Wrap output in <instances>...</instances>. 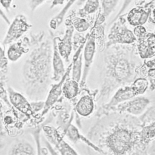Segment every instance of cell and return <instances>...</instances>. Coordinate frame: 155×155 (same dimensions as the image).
Wrapping results in <instances>:
<instances>
[{
	"label": "cell",
	"instance_id": "obj_6",
	"mask_svg": "<svg viewBox=\"0 0 155 155\" xmlns=\"http://www.w3.org/2000/svg\"><path fill=\"white\" fill-rule=\"evenodd\" d=\"M71 67V64L70 65L67 70L65 71L64 76L61 78L58 83L51 85L49 91L48 92L46 99L44 101V108L41 111V116L42 117H44L45 114L48 113V111L51 108V107L54 105V104L58 102L59 98L61 95V93H62V85L70 72Z\"/></svg>",
	"mask_w": 155,
	"mask_h": 155
},
{
	"label": "cell",
	"instance_id": "obj_24",
	"mask_svg": "<svg viewBox=\"0 0 155 155\" xmlns=\"http://www.w3.org/2000/svg\"><path fill=\"white\" fill-rule=\"evenodd\" d=\"M134 33L139 40L143 39L146 36L145 28L142 25H137L134 30Z\"/></svg>",
	"mask_w": 155,
	"mask_h": 155
},
{
	"label": "cell",
	"instance_id": "obj_14",
	"mask_svg": "<svg viewBox=\"0 0 155 155\" xmlns=\"http://www.w3.org/2000/svg\"><path fill=\"white\" fill-rule=\"evenodd\" d=\"M94 109V103L88 96L82 97L76 105V111L82 116H87L91 114Z\"/></svg>",
	"mask_w": 155,
	"mask_h": 155
},
{
	"label": "cell",
	"instance_id": "obj_30",
	"mask_svg": "<svg viewBox=\"0 0 155 155\" xmlns=\"http://www.w3.org/2000/svg\"><path fill=\"white\" fill-rule=\"evenodd\" d=\"M65 0H54L53 3H52V5L51 7H54L55 5H60L63 4V2L65 1Z\"/></svg>",
	"mask_w": 155,
	"mask_h": 155
},
{
	"label": "cell",
	"instance_id": "obj_17",
	"mask_svg": "<svg viewBox=\"0 0 155 155\" xmlns=\"http://www.w3.org/2000/svg\"><path fill=\"white\" fill-rule=\"evenodd\" d=\"M148 102V101L144 98H139L133 101H131L128 103L127 110L134 114H140L146 107Z\"/></svg>",
	"mask_w": 155,
	"mask_h": 155
},
{
	"label": "cell",
	"instance_id": "obj_5",
	"mask_svg": "<svg viewBox=\"0 0 155 155\" xmlns=\"http://www.w3.org/2000/svg\"><path fill=\"white\" fill-rule=\"evenodd\" d=\"M47 140L53 145L62 154H76V152L71 149L68 145L63 140L62 137L59 135L57 130L54 127L44 125L42 128Z\"/></svg>",
	"mask_w": 155,
	"mask_h": 155
},
{
	"label": "cell",
	"instance_id": "obj_28",
	"mask_svg": "<svg viewBox=\"0 0 155 155\" xmlns=\"http://www.w3.org/2000/svg\"><path fill=\"white\" fill-rule=\"evenodd\" d=\"M146 64L149 68H151L152 70H155V58L148 60L147 62H146Z\"/></svg>",
	"mask_w": 155,
	"mask_h": 155
},
{
	"label": "cell",
	"instance_id": "obj_18",
	"mask_svg": "<svg viewBox=\"0 0 155 155\" xmlns=\"http://www.w3.org/2000/svg\"><path fill=\"white\" fill-rule=\"evenodd\" d=\"M76 1V0H69V1L67 3L65 6L62 8V10L56 16L51 19V20L50 22V28H51L53 30H55L59 26V25L62 22L64 17L67 12L68 10Z\"/></svg>",
	"mask_w": 155,
	"mask_h": 155
},
{
	"label": "cell",
	"instance_id": "obj_9",
	"mask_svg": "<svg viewBox=\"0 0 155 155\" xmlns=\"http://www.w3.org/2000/svg\"><path fill=\"white\" fill-rule=\"evenodd\" d=\"M73 31V27L71 25L67 26L65 35L62 39L55 38L58 51L61 57L68 61L69 56L71 51V36Z\"/></svg>",
	"mask_w": 155,
	"mask_h": 155
},
{
	"label": "cell",
	"instance_id": "obj_21",
	"mask_svg": "<svg viewBox=\"0 0 155 155\" xmlns=\"http://www.w3.org/2000/svg\"><path fill=\"white\" fill-rule=\"evenodd\" d=\"M72 24L75 29L79 32L86 31L89 27L88 23L84 19L76 18L73 21Z\"/></svg>",
	"mask_w": 155,
	"mask_h": 155
},
{
	"label": "cell",
	"instance_id": "obj_19",
	"mask_svg": "<svg viewBox=\"0 0 155 155\" xmlns=\"http://www.w3.org/2000/svg\"><path fill=\"white\" fill-rule=\"evenodd\" d=\"M148 82L147 79L144 78H139L136 79L131 86V88L136 94H140L143 93L148 88Z\"/></svg>",
	"mask_w": 155,
	"mask_h": 155
},
{
	"label": "cell",
	"instance_id": "obj_31",
	"mask_svg": "<svg viewBox=\"0 0 155 155\" xmlns=\"http://www.w3.org/2000/svg\"><path fill=\"white\" fill-rule=\"evenodd\" d=\"M2 147H3V146H2L1 145H0V149H1V148Z\"/></svg>",
	"mask_w": 155,
	"mask_h": 155
},
{
	"label": "cell",
	"instance_id": "obj_7",
	"mask_svg": "<svg viewBox=\"0 0 155 155\" xmlns=\"http://www.w3.org/2000/svg\"><path fill=\"white\" fill-rule=\"evenodd\" d=\"M31 47L30 39L28 37H23L10 44L7 49L6 56L11 62H16L24 54L27 53Z\"/></svg>",
	"mask_w": 155,
	"mask_h": 155
},
{
	"label": "cell",
	"instance_id": "obj_16",
	"mask_svg": "<svg viewBox=\"0 0 155 155\" xmlns=\"http://www.w3.org/2000/svg\"><path fill=\"white\" fill-rule=\"evenodd\" d=\"M79 91L78 82L71 79L64 81L62 85V93L65 97L71 99L76 97Z\"/></svg>",
	"mask_w": 155,
	"mask_h": 155
},
{
	"label": "cell",
	"instance_id": "obj_25",
	"mask_svg": "<svg viewBox=\"0 0 155 155\" xmlns=\"http://www.w3.org/2000/svg\"><path fill=\"white\" fill-rule=\"evenodd\" d=\"M143 134L147 138H151L155 136V122L145 128Z\"/></svg>",
	"mask_w": 155,
	"mask_h": 155
},
{
	"label": "cell",
	"instance_id": "obj_29",
	"mask_svg": "<svg viewBox=\"0 0 155 155\" xmlns=\"http://www.w3.org/2000/svg\"><path fill=\"white\" fill-rule=\"evenodd\" d=\"M0 16H1V17L3 19V20H4L7 24H10V22H9L8 19L7 17L5 16V15L4 13V12L1 10V8H0Z\"/></svg>",
	"mask_w": 155,
	"mask_h": 155
},
{
	"label": "cell",
	"instance_id": "obj_1",
	"mask_svg": "<svg viewBox=\"0 0 155 155\" xmlns=\"http://www.w3.org/2000/svg\"><path fill=\"white\" fill-rule=\"evenodd\" d=\"M51 42L47 39L34 46L22 67V84L26 96L39 101L50 87L52 76Z\"/></svg>",
	"mask_w": 155,
	"mask_h": 155
},
{
	"label": "cell",
	"instance_id": "obj_12",
	"mask_svg": "<svg viewBox=\"0 0 155 155\" xmlns=\"http://www.w3.org/2000/svg\"><path fill=\"white\" fill-rule=\"evenodd\" d=\"M94 51H95L94 38L93 36H91L88 38L86 43L85 50H84L85 65H84V71L82 80V84H84L85 81L87 73L90 68V66L93 60Z\"/></svg>",
	"mask_w": 155,
	"mask_h": 155
},
{
	"label": "cell",
	"instance_id": "obj_10",
	"mask_svg": "<svg viewBox=\"0 0 155 155\" xmlns=\"http://www.w3.org/2000/svg\"><path fill=\"white\" fill-rule=\"evenodd\" d=\"M36 150L33 145L27 140L17 139L14 141L9 147L7 154L11 155L24 154L33 155L36 154Z\"/></svg>",
	"mask_w": 155,
	"mask_h": 155
},
{
	"label": "cell",
	"instance_id": "obj_13",
	"mask_svg": "<svg viewBox=\"0 0 155 155\" xmlns=\"http://www.w3.org/2000/svg\"><path fill=\"white\" fill-rule=\"evenodd\" d=\"M148 18V13L143 8H134L131 10L128 15L127 19L131 25H142L146 22Z\"/></svg>",
	"mask_w": 155,
	"mask_h": 155
},
{
	"label": "cell",
	"instance_id": "obj_2",
	"mask_svg": "<svg viewBox=\"0 0 155 155\" xmlns=\"http://www.w3.org/2000/svg\"><path fill=\"white\" fill-rule=\"evenodd\" d=\"M31 27L23 15H18L10 24L5 36L2 41L4 46L10 44L19 39Z\"/></svg>",
	"mask_w": 155,
	"mask_h": 155
},
{
	"label": "cell",
	"instance_id": "obj_3",
	"mask_svg": "<svg viewBox=\"0 0 155 155\" xmlns=\"http://www.w3.org/2000/svg\"><path fill=\"white\" fill-rule=\"evenodd\" d=\"M131 138V134L127 130H117L110 136L108 146L115 153H124L130 148Z\"/></svg>",
	"mask_w": 155,
	"mask_h": 155
},
{
	"label": "cell",
	"instance_id": "obj_20",
	"mask_svg": "<svg viewBox=\"0 0 155 155\" xmlns=\"http://www.w3.org/2000/svg\"><path fill=\"white\" fill-rule=\"evenodd\" d=\"M5 112L4 111V107L2 101L0 99V145L4 146L3 140L5 139L7 136V130L4 124V117Z\"/></svg>",
	"mask_w": 155,
	"mask_h": 155
},
{
	"label": "cell",
	"instance_id": "obj_27",
	"mask_svg": "<svg viewBox=\"0 0 155 155\" xmlns=\"http://www.w3.org/2000/svg\"><path fill=\"white\" fill-rule=\"evenodd\" d=\"M12 1V0H0V4L8 12L10 7Z\"/></svg>",
	"mask_w": 155,
	"mask_h": 155
},
{
	"label": "cell",
	"instance_id": "obj_23",
	"mask_svg": "<svg viewBox=\"0 0 155 155\" xmlns=\"http://www.w3.org/2000/svg\"><path fill=\"white\" fill-rule=\"evenodd\" d=\"M98 4V0H88L84 7V10L88 13H93L97 8Z\"/></svg>",
	"mask_w": 155,
	"mask_h": 155
},
{
	"label": "cell",
	"instance_id": "obj_22",
	"mask_svg": "<svg viewBox=\"0 0 155 155\" xmlns=\"http://www.w3.org/2000/svg\"><path fill=\"white\" fill-rule=\"evenodd\" d=\"M76 58L73 63V73H72V79L79 82L81 76V58Z\"/></svg>",
	"mask_w": 155,
	"mask_h": 155
},
{
	"label": "cell",
	"instance_id": "obj_4",
	"mask_svg": "<svg viewBox=\"0 0 155 155\" xmlns=\"http://www.w3.org/2000/svg\"><path fill=\"white\" fill-rule=\"evenodd\" d=\"M7 90L11 105L19 112L25 115L29 120L33 117L34 114L30 102L24 96L15 90L12 87H7Z\"/></svg>",
	"mask_w": 155,
	"mask_h": 155
},
{
	"label": "cell",
	"instance_id": "obj_15",
	"mask_svg": "<svg viewBox=\"0 0 155 155\" xmlns=\"http://www.w3.org/2000/svg\"><path fill=\"white\" fill-rule=\"evenodd\" d=\"M8 59L0 45V86H6L8 72Z\"/></svg>",
	"mask_w": 155,
	"mask_h": 155
},
{
	"label": "cell",
	"instance_id": "obj_26",
	"mask_svg": "<svg viewBox=\"0 0 155 155\" xmlns=\"http://www.w3.org/2000/svg\"><path fill=\"white\" fill-rule=\"evenodd\" d=\"M45 0H29V6L31 11H35Z\"/></svg>",
	"mask_w": 155,
	"mask_h": 155
},
{
	"label": "cell",
	"instance_id": "obj_8",
	"mask_svg": "<svg viewBox=\"0 0 155 155\" xmlns=\"http://www.w3.org/2000/svg\"><path fill=\"white\" fill-rule=\"evenodd\" d=\"M52 76L51 80L54 81H59L64 76L65 70L62 57L60 55L55 38L53 40V54H52Z\"/></svg>",
	"mask_w": 155,
	"mask_h": 155
},
{
	"label": "cell",
	"instance_id": "obj_32",
	"mask_svg": "<svg viewBox=\"0 0 155 155\" xmlns=\"http://www.w3.org/2000/svg\"><path fill=\"white\" fill-rule=\"evenodd\" d=\"M142 1H145V0H142Z\"/></svg>",
	"mask_w": 155,
	"mask_h": 155
},
{
	"label": "cell",
	"instance_id": "obj_11",
	"mask_svg": "<svg viewBox=\"0 0 155 155\" xmlns=\"http://www.w3.org/2000/svg\"><path fill=\"white\" fill-rule=\"evenodd\" d=\"M145 38L139 40V52L142 58H151L155 55V35H149L146 36V41H145Z\"/></svg>",
	"mask_w": 155,
	"mask_h": 155
}]
</instances>
